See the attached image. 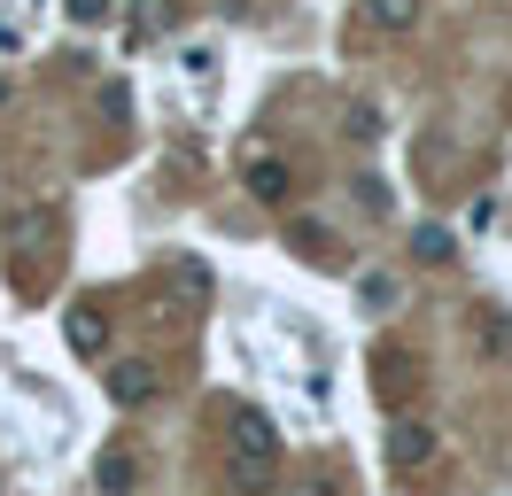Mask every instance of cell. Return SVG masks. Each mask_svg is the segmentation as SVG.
<instances>
[{
  "label": "cell",
  "mask_w": 512,
  "mask_h": 496,
  "mask_svg": "<svg viewBox=\"0 0 512 496\" xmlns=\"http://www.w3.org/2000/svg\"><path fill=\"white\" fill-rule=\"evenodd\" d=\"M101 380H109V403H117V411H148V403H156V388H163L148 357H117Z\"/></svg>",
  "instance_id": "cell-2"
},
{
  "label": "cell",
  "mask_w": 512,
  "mask_h": 496,
  "mask_svg": "<svg viewBox=\"0 0 512 496\" xmlns=\"http://www.w3.org/2000/svg\"><path fill=\"white\" fill-rule=\"evenodd\" d=\"M70 16H78V24H101V16H109V0H70Z\"/></svg>",
  "instance_id": "cell-11"
},
{
  "label": "cell",
  "mask_w": 512,
  "mask_h": 496,
  "mask_svg": "<svg viewBox=\"0 0 512 496\" xmlns=\"http://www.w3.org/2000/svg\"><path fill=\"white\" fill-rule=\"evenodd\" d=\"M357 303L388 310V303H396V279H388V272H365V279H357Z\"/></svg>",
  "instance_id": "cell-9"
},
{
  "label": "cell",
  "mask_w": 512,
  "mask_h": 496,
  "mask_svg": "<svg viewBox=\"0 0 512 496\" xmlns=\"http://www.w3.org/2000/svg\"><path fill=\"white\" fill-rule=\"evenodd\" d=\"M132 489H140V458H132L125 442L101 450V496H132Z\"/></svg>",
  "instance_id": "cell-6"
},
{
  "label": "cell",
  "mask_w": 512,
  "mask_h": 496,
  "mask_svg": "<svg viewBox=\"0 0 512 496\" xmlns=\"http://www.w3.org/2000/svg\"><path fill=\"white\" fill-rule=\"evenodd\" d=\"M63 334H70V349H78V357H101V349H109V318H101V303H70Z\"/></svg>",
  "instance_id": "cell-5"
},
{
  "label": "cell",
  "mask_w": 512,
  "mask_h": 496,
  "mask_svg": "<svg viewBox=\"0 0 512 496\" xmlns=\"http://www.w3.org/2000/svg\"><path fill=\"white\" fill-rule=\"evenodd\" d=\"M241 186H249L256 202H288V194H295V171L280 163V155H264V148H256L249 163H241Z\"/></svg>",
  "instance_id": "cell-4"
},
{
  "label": "cell",
  "mask_w": 512,
  "mask_h": 496,
  "mask_svg": "<svg viewBox=\"0 0 512 496\" xmlns=\"http://www.w3.org/2000/svg\"><path fill=\"white\" fill-rule=\"evenodd\" d=\"M419 256H427V264H443V256H458V248H450L443 225H419Z\"/></svg>",
  "instance_id": "cell-10"
},
{
  "label": "cell",
  "mask_w": 512,
  "mask_h": 496,
  "mask_svg": "<svg viewBox=\"0 0 512 496\" xmlns=\"http://www.w3.org/2000/svg\"><path fill=\"white\" fill-rule=\"evenodd\" d=\"M0 101H8V78H0Z\"/></svg>",
  "instance_id": "cell-13"
},
{
  "label": "cell",
  "mask_w": 512,
  "mask_h": 496,
  "mask_svg": "<svg viewBox=\"0 0 512 496\" xmlns=\"http://www.w3.org/2000/svg\"><path fill=\"white\" fill-rule=\"evenodd\" d=\"M225 473H233V489H249V496H264L280 481V434H272L264 411H233L225 419Z\"/></svg>",
  "instance_id": "cell-1"
},
{
  "label": "cell",
  "mask_w": 512,
  "mask_h": 496,
  "mask_svg": "<svg viewBox=\"0 0 512 496\" xmlns=\"http://www.w3.org/2000/svg\"><path fill=\"white\" fill-rule=\"evenodd\" d=\"M474 341H481V357H512V318H505V310H481Z\"/></svg>",
  "instance_id": "cell-8"
},
{
  "label": "cell",
  "mask_w": 512,
  "mask_h": 496,
  "mask_svg": "<svg viewBox=\"0 0 512 496\" xmlns=\"http://www.w3.org/2000/svg\"><path fill=\"white\" fill-rule=\"evenodd\" d=\"M365 24H373V31H412L419 24V0H365Z\"/></svg>",
  "instance_id": "cell-7"
},
{
  "label": "cell",
  "mask_w": 512,
  "mask_h": 496,
  "mask_svg": "<svg viewBox=\"0 0 512 496\" xmlns=\"http://www.w3.org/2000/svg\"><path fill=\"white\" fill-rule=\"evenodd\" d=\"M16 47H24V39H16V24H0V55H16Z\"/></svg>",
  "instance_id": "cell-12"
},
{
  "label": "cell",
  "mask_w": 512,
  "mask_h": 496,
  "mask_svg": "<svg viewBox=\"0 0 512 496\" xmlns=\"http://www.w3.org/2000/svg\"><path fill=\"white\" fill-rule=\"evenodd\" d=\"M435 450H443V434L427 427V419H396V427H388V465H396V473L435 465Z\"/></svg>",
  "instance_id": "cell-3"
}]
</instances>
